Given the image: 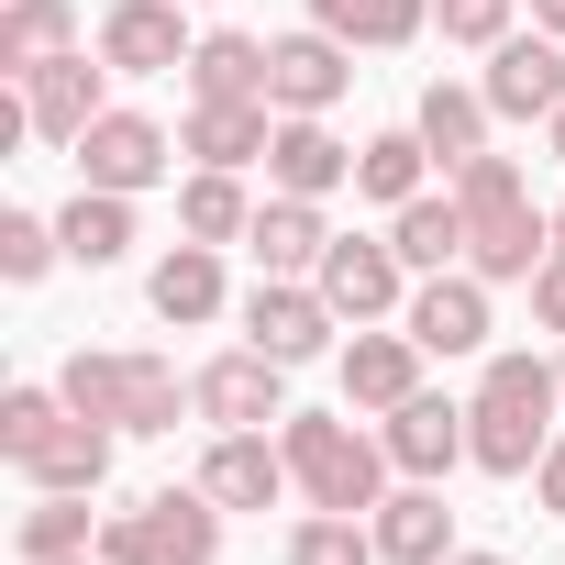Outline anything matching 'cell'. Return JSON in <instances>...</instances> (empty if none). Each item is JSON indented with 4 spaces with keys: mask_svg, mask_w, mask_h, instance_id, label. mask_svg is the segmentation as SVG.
Wrapping results in <instances>:
<instances>
[{
    "mask_svg": "<svg viewBox=\"0 0 565 565\" xmlns=\"http://www.w3.org/2000/svg\"><path fill=\"white\" fill-rule=\"evenodd\" d=\"M554 377H565V366H554Z\"/></svg>",
    "mask_w": 565,
    "mask_h": 565,
    "instance_id": "obj_47",
    "label": "cell"
},
{
    "mask_svg": "<svg viewBox=\"0 0 565 565\" xmlns=\"http://www.w3.org/2000/svg\"><path fill=\"white\" fill-rule=\"evenodd\" d=\"M311 289L344 311V322H388V311H411V266H399V244H366V233H333V255L311 266Z\"/></svg>",
    "mask_w": 565,
    "mask_h": 565,
    "instance_id": "obj_5",
    "label": "cell"
},
{
    "mask_svg": "<svg viewBox=\"0 0 565 565\" xmlns=\"http://www.w3.org/2000/svg\"><path fill=\"white\" fill-rule=\"evenodd\" d=\"M145 300H156V322H211L222 311V244H167Z\"/></svg>",
    "mask_w": 565,
    "mask_h": 565,
    "instance_id": "obj_22",
    "label": "cell"
},
{
    "mask_svg": "<svg viewBox=\"0 0 565 565\" xmlns=\"http://www.w3.org/2000/svg\"><path fill=\"white\" fill-rule=\"evenodd\" d=\"M554 255H565V211H554Z\"/></svg>",
    "mask_w": 565,
    "mask_h": 565,
    "instance_id": "obj_45",
    "label": "cell"
},
{
    "mask_svg": "<svg viewBox=\"0 0 565 565\" xmlns=\"http://www.w3.org/2000/svg\"><path fill=\"white\" fill-rule=\"evenodd\" d=\"M134 521H145V565H211L222 554V499L211 488H156Z\"/></svg>",
    "mask_w": 565,
    "mask_h": 565,
    "instance_id": "obj_16",
    "label": "cell"
},
{
    "mask_svg": "<svg viewBox=\"0 0 565 565\" xmlns=\"http://www.w3.org/2000/svg\"><path fill=\"white\" fill-rule=\"evenodd\" d=\"M543 145H554V167H565V111H554V122H543Z\"/></svg>",
    "mask_w": 565,
    "mask_h": 565,
    "instance_id": "obj_43",
    "label": "cell"
},
{
    "mask_svg": "<svg viewBox=\"0 0 565 565\" xmlns=\"http://www.w3.org/2000/svg\"><path fill=\"white\" fill-rule=\"evenodd\" d=\"M56 244H67V266H111V255L134 244V200H122V189H78V200L56 211Z\"/></svg>",
    "mask_w": 565,
    "mask_h": 565,
    "instance_id": "obj_28",
    "label": "cell"
},
{
    "mask_svg": "<svg viewBox=\"0 0 565 565\" xmlns=\"http://www.w3.org/2000/svg\"><path fill=\"white\" fill-rule=\"evenodd\" d=\"M422 388V344L411 333H355L344 344V411H399Z\"/></svg>",
    "mask_w": 565,
    "mask_h": 565,
    "instance_id": "obj_21",
    "label": "cell"
},
{
    "mask_svg": "<svg viewBox=\"0 0 565 565\" xmlns=\"http://www.w3.org/2000/svg\"><path fill=\"white\" fill-rule=\"evenodd\" d=\"M411 134L444 156V178L466 167V156H488V89H455V78H433L422 89V111H411Z\"/></svg>",
    "mask_w": 565,
    "mask_h": 565,
    "instance_id": "obj_23",
    "label": "cell"
},
{
    "mask_svg": "<svg viewBox=\"0 0 565 565\" xmlns=\"http://www.w3.org/2000/svg\"><path fill=\"white\" fill-rule=\"evenodd\" d=\"M67 244H56V222H34V211H0V277H12V289H34V277L56 266Z\"/></svg>",
    "mask_w": 565,
    "mask_h": 565,
    "instance_id": "obj_34",
    "label": "cell"
},
{
    "mask_svg": "<svg viewBox=\"0 0 565 565\" xmlns=\"http://www.w3.org/2000/svg\"><path fill=\"white\" fill-rule=\"evenodd\" d=\"M56 565H100V554H56Z\"/></svg>",
    "mask_w": 565,
    "mask_h": 565,
    "instance_id": "obj_46",
    "label": "cell"
},
{
    "mask_svg": "<svg viewBox=\"0 0 565 565\" xmlns=\"http://www.w3.org/2000/svg\"><path fill=\"white\" fill-rule=\"evenodd\" d=\"M56 554H100V521H89V499L34 488V510H23V565H56Z\"/></svg>",
    "mask_w": 565,
    "mask_h": 565,
    "instance_id": "obj_29",
    "label": "cell"
},
{
    "mask_svg": "<svg viewBox=\"0 0 565 565\" xmlns=\"http://www.w3.org/2000/svg\"><path fill=\"white\" fill-rule=\"evenodd\" d=\"M333 300L311 289V277H255V289H244V344L255 355H277V366H311L322 344H333Z\"/></svg>",
    "mask_w": 565,
    "mask_h": 565,
    "instance_id": "obj_3",
    "label": "cell"
},
{
    "mask_svg": "<svg viewBox=\"0 0 565 565\" xmlns=\"http://www.w3.org/2000/svg\"><path fill=\"white\" fill-rule=\"evenodd\" d=\"M200 422L211 433H266V422H289V366L277 355H211L200 366Z\"/></svg>",
    "mask_w": 565,
    "mask_h": 565,
    "instance_id": "obj_7",
    "label": "cell"
},
{
    "mask_svg": "<svg viewBox=\"0 0 565 565\" xmlns=\"http://www.w3.org/2000/svg\"><path fill=\"white\" fill-rule=\"evenodd\" d=\"M444 565H510V554H444Z\"/></svg>",
    "mask_w": 565,
    "mask_h": 565,
    "instance_id": "obj_44",
    "label": "cell"
},
{
    "mask_svg": "<svg viewBox=\"0 0 565 565\" xmlns=\"http://www.w3.org/2000/svg\"><path fill=\"white\" fill-rule=\"evenodd\" d=\"M277 444H289V477H300L311 510H377L388 499V444L355 433V422H333V411H289Z\"/></svg>",
    "mask_w": 565,
    "mask_h": 565,
    "instance_id": "obj_2",
    "label": "cell"
},
{
    "mask_svg": "<svg viewBox=\"0 0 565 565\" xmlns=\"http://www.w3.org/2000/svg\"><path fill=\"white\" fill-rule=\"evenodd\" d=\"M399 333H411L422 355H477V344H488V277H477V266L422 277L411 311H399Z\"/></svg>",
    "mask_w": 565,
    "mask_h": 565,
    "instance_id": "obj_8",
    "label": "cell"
},
{
    "mask_svg": "<svg viewBox=\"0 0 565 565\" xmlns=\"http://www.w3.org/2000/svg\"><path fill=\"white\" fill-rule=\"evenodd\" d=\"M543 255H554V211H532V200H510V211L466 222V266L488 277V289H532Z\"/></svg>",
    "mask_w": 565,
    "mask_h": 565,
    "instance_id": "obj_10",
    "label": "cell"
},
{
    "mask_svg": "<svg viewBox=\"0 0 565 565\" xmlns=\"http://www.w3.org/2000/svg\"><path fill=\"white\" fill-rule=\"evenodd\" d=\"M67 156H78V189H122V200H134V189H156V178H167V156H178V145H167V122H145V111H100Z\"/></svg>",
    "mask_w": 565,
    "mask_h": 565,
    "instance_id": "obj_6",
    "label": "cell"
},
{
    "mask_svg": "<svg viewBox=\"0 0 565 565\" xmlns=\"http://www.w3.org/2000/svg\"><path fill=\"white\" fill-rule=\"evenodd\" d=\"M200 488H211L222 510H277L300 477H289V444H266V433H222V444L200 455Z\"/></svg>",
    "mask_w": 565,
    "mask_h": 565,
    "instance_id": "obj_14",
    "label": "cell"
},
{
    "mask_svg": "<svg viewBox=\"0 0 565 565\" xmlns=\"http://www.w3.org/2000/svg\"><path fill=\"white\" fill-rule=\"evenodd\" d=\"M100 56H111V78H167V67H189L178 0H111V12H100Z\"/></svg>",
    "mask_w": 565,
    "mask_h": 565,
    "instance_id": "obj_13",
    "label": "cell"
},
{
    "mask_svg": "<svg viewBox=\"0 0 565 565\" xmlns=\"http://www.w3.org/2000/svg\"><path fill=\"white\" fill-rule=\"evenodd\" d=\"M200 167H255L266 145H277V100H189V134H178Z\"/></svg>",
    "mask_w": 565,
    "mask_h": 565,
    "instance_id": "obj_19",
    "label": "cell"
},
{
    "mask_svg": "<svg viewBox=\"0 0 565 565\" xmlns=\"http://www.w3.org/2000/svg\"><path fill=\"white\" fill-rule=\"evenodd\" d=\"M433 23H444V45H499L510 0H433Z\"/></svg>",
    "mask_w": 565,
    "mask_h": 565,
    "instance_id": "obj_36",
    "label": "cell"
},
{
    "mask_svg": "<svg viewBox=\"0 0 565 565\" xmlns=\"http://www.w3.org/2000/svg\"><path fill=\"white\" fill-rule=\"evenodd\" d=\"M510 200H521V167H510V156H466V167H455V211H466V222H488V211H510Z\"/></svg>",
    "mask_w": 565,
    "mask_h": 565,
    "instance_id": "obj_35",
    "label": "cell"
},
{
    "mask_svg": "<svg viewBox=\"0 0 565 565\" xmlns=\"http://www.w3.org/2000/svg\"><path fill=\"white\" fill-rule=\"evenodd\" d=\"M377 444H388V466H399V477H433V488H444V477L466 466V411H455V399H433V388H411V399L388 411V433H377Z\"/></svg>",
    "mask_w": 565,
    "mask_h": 565,
    "instance_id": "obj_12",
    "label": "cell"
},
{
    "mask_svg": "<svg viewBox=\"0 0 565 565\" xmlns=\"http://www.w3.org/2000/svg\"><path fill=\"white\" fill-rule=\"evenodd\" d=\"M433 23V0H377V12H366V45H411Z\"/></svg>",
    "mask_w": 565,
    "mask_h": 565,
    "instance_id": "obj_37",
    "label": "cell"
},
{
    "mask_svg": "<svg viewBox=\"0 0 565 565\" xmlns=\"http://www.w3.org/2000/svg\"><path fill=\"white\" fill-rule=\"evenodd\" d=\"M266 178L289 189V200H333L355 178V156L322 134V111H277V145H266Z\"/></svg>",
    "mask_w": 565,
    "mask_h": 565,
    "instance_id": "obj_18",
    "label": "cell"
},
{
    "mask_svg": "<svg viewBox=\"0 0 565 565\" xmlns=\"http://www.w3.org/2000/svg\"><path fill=\"white\" fill-rule=\"evenodd\" d=\"M189 100H266V45L255 34H200L189 45Z\"/></svg>",
    "mask_w": 565,
    "mask_h": 565,
    "instance_id": "obj_26",
    "label": "cell"
},
{
    "mask_svg": "<svg viewBox=\"0 0 565 565\" xmlns=\"http://www.w3.org/2000/svg\"><path fill=\"white\" fill-rule=\"evenodd\" d=\"M289 565H377V521L366 510H311L289 532Z\"/></svg>",
    "mask_w": 565,
    "mask_h": 565,
    "instance_id": "obj_31",
    "label": "cell"
},
{
    "mask_svg": "<svg viewBox=\"0 0 565 565\" xmlns=\"http://www.w3.org/2000/svg\"><path fill=\"white\" fill-rule=\"evenodd\" d=\"M100 565H145V521H134V510L100 521Z\"/></svg>",
    "mask_w": 565,
    "mask_h": 565,
    "instance_id": "obj_40",
    "label": "cell"
},
{
    "mask_svg": "<svg viewBox=\"0 0 565 565\" xmlns=\"http://www.w3.org/2000/svg\"><path fill=\"white\" fill-rule=\"evenodd\" d=\"M178 233H189V244H244V233H255L244 178H233V167H200V178L178 189Z\"/></svg>",
    "mask_w": 565,
    "mask_h": 565,
    "instance_id": "obj_27",
    "label": "cell"
},
{
    "mask_svg": "<svg viewBox=\"0 0 565 565\" xmlns=\"http://www.w3.org/2000/svg\"><path fill=\"white\" fill-rule=\"evenodd\" d=\"M100 89H111V56H56V67H34V78H23V111H34V134H45V145H78V134L111 111Z\"/></svg>",
    "mask_w": 565,
    "mask_h": 565,
    "instance_id": "obj_11",
    "label": "cell"
},
{
    "mask_svg": "<svg viewBox=\"0 0 565 565\" xmlns=\"http://www.w3.org/2000/svg\"><path fill=\"white\" fill-rule=\"evenodd\" d=\"M422 167H433V145H422V134H377V145H355V189H366V200H388V211H399V200H422Z\"/></svg>",
    "mask_w": 565,
    "mask_h": 565,
    "instance_id": "obj_30",
    "label": "cell"
},
{
    "mask_svg": "<svg viewBox=\"0 0 565 565\" xmlns=\"http://www.w3.org/2000/svg\"><path fill=\"white\" fill-rule=\"evenodd\" d=\"M532 311H543V333H565V255H543V277H532Z\"/></svg>",
    "mask_w": 565,
    "mask_h": 565,
    "instance_id": "obj_39",
    "label": "cell"
},
{
    "mask_svg": "<svg viewBox=\"0 0 565 565\" xmlns=\"http://www.w3.org/2000/svg\"><path fill=\"white\" fill-rule=\"evenodd\" d=\"M344 89H355V45H344V34L311 23V34H289V45H266V100H277V111H333Z\"/></svg>",
    "mask_w": 565,
    "mask_h": 565,
    "instance_id": "obj_9",
    "label": "cell"
},
{
    "mask_svg": "<svg viewBox=\"0 0 565 565\" xmlns=\"http://www.w3.org/2000/svg\"><path fill=\"white\" fill-rule=\"evenodd\" d=\"M67 411H89V422H111L122 433V411H134V355H67Z\"/></svg>",
    "mask_w": 565,
    "mask_h": 565,
    "instance_id": "obj_32",
    "label": "cell"
},
{
    "mask_svg": "<svg viewBox=\"0 0 565 565\" xmlns=\"http://www.w3.org/2000/svg\"><path fill=\"white\" fill-rule=\"evenodd\" d=\"M477 89H488L499 122H554V111H565V45H554L543 23H532V34H499Z\"/></svg>",
    "mask_w": 565,
    "mask_h": 565,
    "instance_id": "obj_4",
    "label": "cell"
},
{
    "mask_svg": "<svg viewBox=\"0 0 565 565\" xmlns=\"http://www.w3.org/2000/svg\"><path fill=\"white\" fill-rule=\"evenodd\" d=\"M554 411H565V377L543 355H488L477 399H466V466L488 477H532L543 444H554Z\"/></svg>",
    "mask_w": 565,
    "mask_h": 565,
    "instance_id": "obj_1",
    "label": "cell"
},
{
    "mask_svg": "<svg viewBox=\"0 0 565 565\" xmlns=\"http://www.w3.org/2000/svg\"><path fill=\"white\" fill-rule=\"evenodd\" d=\"M388 244H399V266L411 277H444V266H466V211H455V189L433 200H399V222H388Z\"/></svg>",
    "mask_w": 565,
    "mask_h": 565,
    "instance_id": "obj_24",
    "label": "cell"
},
{
    "mask_svg": "<svg viewBox=\"0 0 565 565\" xmlns=\"http://www.w3.org/2000/svg\"><path fill=\"white\" fill-rule=\"evenodd\" d=\"M532 488H543V510H565V444H543V466H532Z\"/></svg>",
    "mask_w": 565,
    "mask_h": 565,
    "instance_id": "obj_41",
    "label": "cell"
},
{
    "mask_svg": "<svg viewBox=\"0 0 565 565\" xmlns=\"http://www.w3.org/2000/svg\"><path fill=\"white\" fill-rule=\"evenodd\" d=\"M444 554H455V510H444V488H433V477L388 488V499H377V565H444Z\"/></svg>",
    "mask_w": 565,
    "mask_h": 565,
    "instance_id": "obj_15",
    "label": "cell"
},
{
    "mask_svg": "<svg viewBox=\"0 0 565 565\" xmlns=\"http://www.w3.org/2000/svg\"><path fill=\"white\" fill-rule=\"evenodd\" d=\"M532 23H543V34H554V45H565V0H532Z\"/></svg>",
    "mask_w": 565,
    "mask_h": 565,
    "instance_id": "obj_42",
    "label": "cell"
},
{
    "mask_svg": "<svg viewBox=\"0 0 565 565\" xmlns=\"http://www.w3.org/2000/svg\"><path fill=\"white\" fill-rule=\"evenodd\" d=\"M244 255H255V277H311V266L333 255V222H322V200H289V189H277V200L255 211Z\"/></svg>",
    "mask_w": 565,
    "mask_h": 565,
    "instance_id": "obj_17",
    "label": "cell"
},
{
    "mask_svg": "<svg viewBox=\"0 0 565 565\" xmlns=\"http://www.w3.org/2000/svg\"><path fill=\"white\" fill-rule=\"evenodd\" d=\"M56 56H78V12H67V0H0V78L23 89Z\"/></svg>",
    "mask_w": 565,
    "mask_h": 565,
    "instance_id": "obj_20",
    "label": "cell"
},
{
    "mask_svg": "<svg viewBox=\"0 0 565 565\" xmlns=\"http://www.w3.org/2000/svg\"><path fill=\"white\" fill-rule=\"evenodd\" d=\"M366 12H377V0H311V23L344 34V45H366Z\"/></svg>",
    "mask_w": 565,
    "mask_h": 565,
    "instance_id": "obj_38",
    "label": "cell"
},
{
    "mask_svg": "<svg viewBox=\"0 0 565 565\" xmlns=\"http://www.w3.org/2000/svg\"><path fill=\"white\" fill-rule=\"evenodd\" d=\"M56 422H67V388H12V399H0V455H12V466H34Z\"/></svg>",
    "mask_w": 565,
    "mask_h": 565,
    "instance_id": "obj_33",
    "label": "cell"
},
{
    "mask_svg": "<svg viewBox=\"0 0 565 565\" xmlns=\"http://www.w3.org/2000/svg\"><path fill=\"white\" fill-rule=\"evenodd\" d=\"M34 488H67V499H89L100 477H111V422H89V411H67L56 433H45V455L23 466Z\"/></svg>",
    "mask_w": 565,
    "mask_h": 565,
    "instance_id": "obj_25",
    "label": "cell"
}]
</instances>
